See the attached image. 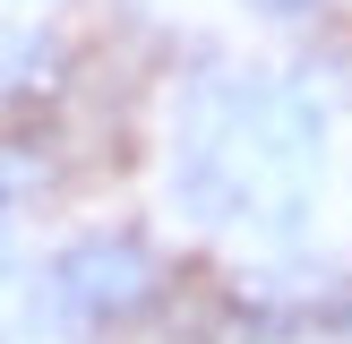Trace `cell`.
<instances>
[{"label": "cell", "mask_w": 352, "mask_h": 344, "mask_svg": "<svg viewBox=\"0 0 352 344\" xmlns=\"http://www.w3.org/2000/svg\"><path fill=\"white\" fill-rule=\"evenodd\" d=\"M155 301H164V258H155L146 233H86V241H69L43 267V292H34V310L52 327H69V336L129 327Z\"/></svg>", "instance_id": "obj_1"}, {"label": "cell", "mask_w": 352, "mask_h": 344, "mask_svg": "<svg viewBox=\"0 0 352 344\" xmlns=\"http://www.w3.org/2000/svg\"><path fill=\"white\" fill-rule=\"evenodd\" d=\"M258 9H267V17H309L318 0H258Z\"/></svg>", "instance_id": "obj_2"}]
</instances>
